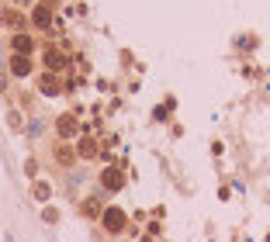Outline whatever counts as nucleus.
I'll list each match as a JSON object with an SVG mask.
<instances>
[{
	"label": "nucleus",
	"instance_id": "9d476101",
	"mask_svg": "<svg viewBox=\"0 0 270 242\" xmlns=\"http://www.w3.org/2000/svg\"><path fill=\"white\" fill-rule=\"evenodd\" d=\"M83 215H87V218H97V215H101V201H97V197H87V201H83Z\"/></svg>",
	"mask_w": 270,
	"mask_h": 242
},
{
	"label": "nucleus",
	"instance_id": "4468645a",
	"mask_svg": "<svg viewBox=\"0 0 270 242\" xmlns=\"http://www.w3.org/2000/svg\"><path fill=\"white\" fill-rule=\"evenodd\" d=\"M18 4H28V0H18Z\"/></svg>",
	"mask_w": 270,
	"mask_h": 242
},
{
	"label": "nucleus",
	"instance_id": "f257e3e1",
	"mask_svg": "<svg viewBox=\"0 0 270 242\" xmlns=\"http://www.w3.org/2000/svg\"><path fill=\"white\" fill-rule=\"evenodd\" d=\"M104 228L111 232V235H118V232H125L128 228V215L122 211V208H104Z\"/></svg>",
	"mask_w": 270,
	"mask_h": 242
},
{
	"label": "nucleus",
	"instance_id": "f03ea898",
	"mask_svg": "<svg viewBox=\"0 0 270 242\" xmlns=\"http://www.w3.org/2000/svg\"><path fill=\"white\" fill-rule=\"evenodd\" d=\"M101 183H104L107 190H122V187H125V173H122V170H104V173H101Z\"/></svg>",
	"mask_w": 270,
	"mask_h": 242
},
{
	"label": "nucleus",
	"instance_id": "20e7f679",
	"mask_svg": "<svg viewBox=\"0 0 270 242\" xmlns=\"http://www.w3.org/2000/svg\"><path fill=\"white\" fill-rule=\"evenodd\" d=\"M28 73H31V59L21 56V52H14L11 56V76H28Z\"/></svg>",
	"mask_w": 270,
	"mask_h": 242
},
{
	"label": "nucleus",
	"instance_id": "9b49d317",
	"mask_svg": "<svg viewBox=\"0 0 270 242\" xmlns=\"http://www.w3.org/2000/svg\"><path fill=\"white\" fill-rule=\"evenodd\" d=\"M42 94H49V97H56V94H59V83H56V76H49V73L42 76Z\"/></svg>",
	"mask_w": 270,
	"mask_h": 242
},
{
	"label": "nucleus",
	"instance_id": "423d86ee",
	"mask_svg": "<svg viewBox=\"0 0 270 242\" xmlns=\"http://www.w3.org/2000/svg\"><path fill=\"white\" fill-rule=\"evenodd\" d=\"M97 149H101V145H97L94 139H87V135L76 142V156H80V159H94V156H97Z\"/></svg>",
	"mask_w": 270,
	"mask_h": 242
},
{
	"label": "nucleus",
	"instance_id": "ddd939ff",
	"mask_svg": "<svg viewBox=\"0 0 270 242\" xmlns=\"http://www.w3.org/2000/svg\"><path fill=\"white\" fill-rule=\"evenodd\" d=\"M45 66H49V69H62V66H59V56L49 52V49H45Z\"/></svg>",
	"mask_w": 270,
	"mask_h": 242
},
{
	"label": "nucleus",
	"instance_id": "39448f33",
	"mask_svg": "<svg viewBox=\"0 0 270 242\" xmlns=\"http://www.w3.org/2000/svg\"><path fill=\"white\" fill-rule=\"evenodd\" d=\"M56 159H59L62 166H73V163H76V149H73L69 142H59V145H56Z\"/></svg>",
	"mask_w": 270,
	"mask_h": 242
},
{
	"label": "nucleus",
	"instance_id": "1a4fd4ad",
	"mask_svg": "<svg viewBox=\"0 0 270 242\" xmlns=\"http://www.w3.org/2000/svg\"><path fill=\"white\" fill-rule=\"evenodd\" d=\"M31 18H35V24H38V28H49L52 11H49V7H35V14H31Z\"/></svg>",
	"mask_w": 270,
	"mask_h": 242
},
{
	"label": "nucleus",
	"instance_id": "f8f14e48",
	"mask_svg": "<svg viewBox=\"0 0 270 242\" xmlns=\"http://www.w3.org/2000/svg\"><path fill=\"white\" fill-rule=\"evenodd\" d=\"M49 194H52V187H49V183H35V197H38V201H45Z\"/></svg>",
	"mask_w": 270,
	"mask_h": 242
},
{
	"label": "nucleus",
	"instance_id": "7ed1b4c3",
	"mask_svg": "<svg viewBox=\"0 0 270 242\" xmlns=\"http://www.w3.org/2000/svg\"><path fill=\"white\" fill-rule=\"evenodd\" d=\"M56 128H59V135H62V139H73L76 132H80V125H76V114H62Z\"/></svg>",
	"mask_w": 270,
	"mask_h": 242
},
{
	"label": "nucleus",
	"instance_id": "6e6552de",
	"mask_svg": "<svg viewBox=\"0 0 270 242\" xmlns=\"http://www.w3.org/2000/svg\"><path fill=\"white\" fill-rule=\"evenodd\" d=\"M0 24H11V28H24V18L4 7V11H0Z\"/></svg>",
	"mask_w": 270,
	"mask_h": 242
},
{
	"label": "nucleus",
	"instance_id": "0eeeda50",
	"mask_svg": "<svg viewBox=\"0 0 270 242\" xmlns=\"http://www.w3.org/2000/svg\"><path fill=\"white\" fill-rule=\"evenodd\" d=\"M11 49H14V52H21V56H28V52L35 49V42H31L28 35H21V31H18V35L11 38Z\"/></svg>",
	"mask_w": 270,
	"mask_h": 242
}]
</instances>
